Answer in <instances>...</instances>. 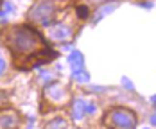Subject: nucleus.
Here are the masks:
<instances>
[{"label":"nucleus","mask_w":156,"mask_h":129,"mask_svg":"<svg viewBox=\"0 0 156 129\" xmlns=\"http://www.w3.org/2000/svg\"><path fill=\"white\" fill-rule=\"evenodd\" d=\"M68 63H70V66H72V72H74V70H81V68H84L83 54H81L79 50H74V52L70 54V58H68Z\"/></svg>","instance_id":"7"},{"label":"nucleus","mask_w":156,"mask_h":129,"mask_svg":"<svg viewBox=\"0 0 156 129\" xmlns=\"http://www.w3.org/2000/svg\"><path fill=\"white\" fill-rule=\"evenodd\" d=\"M4 70H5V61H4V59L0 58V75L4 74Z\"/></svg>","instance_id":"11"},{"label":"nucleus","mask_w":156,"mask_h":129,"mask_svg":"<svg viewBox=\"0 0 156 129\" xmlns=\"http://www.w3.org/2000/svg\"><path fill=\"white\" fill-rule=\"evenodd\" d=\"M117 7H119V2H109V4H104L102 7H99V9H97L94 22H99L101 18H104L106 15H109V13H111V11H115Z\"/></svg>","instance_id":"8"},{"label":"nucleus","mask_w":156,"mask_h":129,"mask_svg":"<svg viewBox=\"0 0 156 129\" xmlns=\"http://www.w3.org/2000/svg\"><path fill=\"white\" fill-rule=\"evenodd\" d=\"M45 129H66V120H63V118H54V120H50Z\"/></svg>","instance_id":"9"},{"label":"nucleus","mask_w":156,"mask_h":129,"mask_svg":"<svg viewBox=\"0 0 156 129\" xmlns=\"http://www.w3.org/2000/svg\"><path fill=\"white\" fill-rule=\"evenodd\" d=\"M5 41L18 59H27L25 68L48 61L45 58V50L48 48L43 38L31 27H13L7 32Z\"/></svg>","instance_id":"1"},{"label":"nucleus","mask_w":156,"mask_h":129,"mask_svg":"<svg viewBox=\"0 0 156 129\" xmlns=\"http://www.w3.org/2000/svg\"><path fill=\"white\" fill-rule=\"evenodd\" d=\"M104 126L108 129H135L136 115L127 108H115L104 117Z\"/></svg>","instance_id":"2"},{"label":"nucleus","mask_w":156,"mask_h":129,"mask_svg":"<svg viewBox=\"0 0 156 129\" xmlns=\"http://www.w3.org/2000/svg\"><path fill=\"white\" fill-rule=\"evenodd\" d=\"M79 13H81V16L84 18V16H88V9H86V7H79Z\"/></svg>","instance_id":"12"},{"label":"nucleus","mask_w":156,"mask_h":129,"mask_svg":"<svg viewBox=\"0 0 156 129\" xmlns=\"http://www.w3.org/2000/svg\"><path fill=\"white\" fill-rule=\"evenodd\" d=\"M58 13V2L56 0H40L36 2L29 11V20L40 25H50Z\"/></svg>","instance_id":"3"},{"label":"nucleus","mask_w":156,"mask_h":129,"mask_svg":"<svg viewBox=\"0 0 156 129\" xmlns=\"http://www.w3.org/2000/svg\"><path fill=\"white\" fill-rule=\"evenodd\" d=\"M22 124V117L16 111H5L0 115V129H16Z\"/></svg>","instance_id":"4"},{"label":"nucleus","mask_w":156,"mask_h":129,"mask_svg":"<svg viewBox=\"0 0 156 129\" xmlns=\"http://www.w3.org/2000/svg\"><path fill=\"white\" fill-rule=\"evenodd\" d=\"M72 77H74L76 81H81V82H86V81L90 79V75L86 74L84 68H81V70H74V72H72Z\"/></svg>","instance_id":"10"},{"label":"nucleus","mask_w":156,"mask_h":129,"mask_svg":"<svg viewBox=\"0 0 156 129\" xmlns=\"http://www.w3.org/2000/svg\"><path fill=\"white\" fill-rule=\"evenodd\" d=\"M0 2H2V0H0Z\"/></svg>","instance_id":"14"},{"label":"nucleus","mask_w":156,"mask_h":129,"mask_svg":"<svg viewBox=\"0 0 156 129\" xmlns=\"http://www.w3.org/2000/svg\"><path fill=\"white\" fill-rule=\"evenodd\" d=\"M151 124H154V126H156V113L151 117Z\"/></svg>","instance_id":"13"},{"label":"nucleus","mask_w":156,"mask_h":129,"mask_svg":"<svg viewBox=\"0 0 156 129\" xmlns=\"http://www.w3.org/2000/svg\"><path fill=\"white\" fill-rule=\"evenodd\" d=\"M72 36V31L66 27V25H56L50 29V38L52 40H58V41H63V40H68Z\"/></svg>","instance_id":"5"},{"label":"nucleus","mask_w":156,"mask_h":129,"mask_svg":"<svg viewBox=\"0 0 156 129\" xmlns=\"http://www.w3.org/2000/svg\"><path fill=\"white\" fill-rule=\"evenodd\" d=\"M72 115H74L76 120H81V118L86 115V100L76 99V100H74V106H72Z\"/></svg>","instance_id":"6"}]
</instances>
